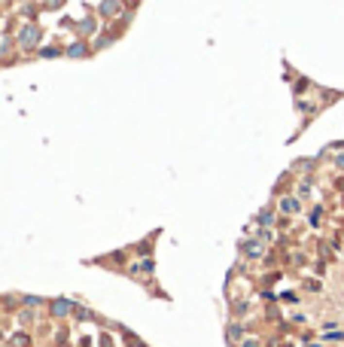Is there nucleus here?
I'll use <instances>...</instances> for the list:
<instances>
[{
    "instance_id": "7",
    "label": "nucleus",
    "mask_w": 344,
    "mask_h": 347,
    "mask_svg": "<svg viewBox=\"0 0 344 347\" xmlns=\"http://www.w3.org/2000/svg\"><path fill=\"white\" fill-rule=\"evenodd\" d=\"M335 161H338V165H341V168H344V156H338V158H335Z\"/></svg>"
},
{
    "instance_id": "5",
    "label": "nucleus",
    "mask_w": 344,
    "mask_h": 347,
    "mask_svg": "<svg viewBox=\"0 0 344 347\" xmlns=\"http://www.w3.org/2000/svg\"><path fill=\"white\" fill-rule=\"evenodd\" d=\"M86 52H88L86 43H73L70 49H67V55H70V58H86Z\"/></svg>"
},
{
    "instance_id": "6",
    "label": "nucleus",
    "mask_w": 344,
    "mask_h": 347,
    "mask_svg": "<svg viewBox=\"0 0 344 347\" xmlns=\"http://www.w3.org/2000/svg\"><path fill=\"white\" fill-rule=\"evenodd\" d=\"M259 223H265V226H271V213H268V210H262V213H259Z\"/></svg>"
},
{
    "instance_id": "1",
    "label": "nucleus",
    "mask_w": 344,
    "mask_h": 347,
    "mask_svg": "<svg viewBox=\"0 0 344 347\" xmlns=\"http://www.w3.org/2000/svg\"><path fill=\"white\" fill-rule=\"evenodd\" d=\"M122 9V0H104V3H101V16H107V18H113Z\"/></svg>"
},
{
    "instance_id": "2",
    "label": "nucleus",
    "mask_w": 344,
    "mask_h": 347,
    "mask_svg": "<svg viewBox=\"0 0 344 347\" xmlns=\"http://www.w3.org/2000/svg\"><path fill=\"white\" fill-rule=\"evenodd\" d=\"M37 40H40V31L34 28V25L21 31V46H37Z\"/></svg>"
},
{
    "instance_id": "4",
    "label": "nucleus",
    "mask_w": 344,
    "mask_h": 347,
    "mask_svg": "<svg viewBox=\"0 0 344 347\" xmlns=\"http://www.w3.org/2000/svg\"><path fill=\"white\" fill-rule=\"evenodd\" d=\"M244 250H247V256H250V259H259V256H262V244H259V241H250Z\"/></svg>"
},
{
    "instance_id": "3",
    "label": "nucleus",
    "mask_w": 344,
    "mask_h": 347,
    "mask_svg": "<svg viewBox=\"0 0 344 347\" xmlns=\"http://www.w3.org/2000/svg\"><path fill=\"white\" fill-rule=\"evenodd\" d=\"M299 207H302L299 198H283V201H280V210H283V213H299Z\"/></svg>"
}]
</instances>
